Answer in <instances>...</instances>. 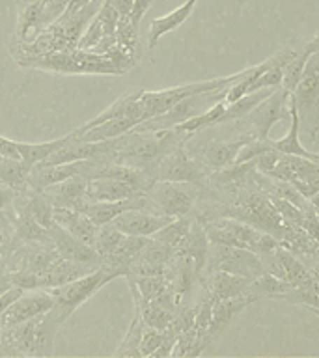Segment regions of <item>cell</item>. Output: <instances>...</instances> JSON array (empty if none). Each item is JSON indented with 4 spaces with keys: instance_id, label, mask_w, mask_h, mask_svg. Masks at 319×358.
Segmentation results:
<instances>
[{
    "instance_id": "6da1fadb",
    "label": "cell",
    "mask_w": 319,
    "mask_h": 358,
    "mask_svg": "<svg viewBox=\"0 0 319 358\" xmlns=\"http://www.w3.org/2000/svg\"><path fill=\"white\" fill-rule=\"evenodd\" d=\"M60 327L58 317L49 310L24 323L2 329L0 338L8 347V357H50L55 351V340Z\"/></svg>"
},
{
    "instance_id": "7a4b0ae2",
    "label": "cell",
    "mask_w": 319,
    "mask_h": 358,
    "mask_svg": "<svg viewBox=\"0 0 319 358\" xmlns=\"http://www.w3.org/2000/svg\"><path fill=\"white\" fill-rule=\"evenodd\" d=\"M21 66L36 67L52 73H66V75H122L116 64L111 62L105 55H95L84 49L62 50V52H49L38 56H21L17 58Z\"/></svg>"
},
{
    "instance_id": "3957f363",
    "label": "cell",
    "mask_w": 319,
    "mask_h": 358,
    "mask_svg": "<svg viewBox=\"0 0 319 358\" xmlns=\"http://www.w3.org/2000/svg\"><path fill=\"white\" fill-rule=\"evenodd\" d=\"M204 228H206L209 243L235 246V248H246V250L256 252L257 256L274 252L276 246H278L276 237L232 217L211 218V220H207L204 224Z\"/></svg>"
},
{
    "instance_id": "277c9868",
    "label": "cell",
    "mask_w": 319,
    "mask_h": 358,
    "mask_svg": "<svg viewBox=\"0 0 319 358\" xmlns=\"http://www.w3.org/2000/svg\"><path fill=\"white\" fill-rule=\"evenodd\" d=\"M114 278H118V274L111 267H106L105 263H101L99 267L80 278L50 287V295L55 296V306L50 308V312L64 324L77 308L83 306L90 296H94L101 287H105Z\"/></svg>"
},
{
    "instance_id": "5b68a950",
    "label": "cell",
    "mask_w": 319,
    "mask_h": 358,
    "mask_svg": "<svg viewBox=\"0 0 319 358\" xmlns=\"http://www.w3.org/2000/svg\"><path fill=\"white\" fill-rule=\"evenodd\" d=\"M148 209L166 217H185L194 211L200 198L198 183H179V181H155L146 192Z\"/></svg>"
},
{
    "instance_id": "8992f818",
    "label": "cell",
    "mask_w": 319,
    "mask_h": 358,
    "mask_svg": "<svg viewBox=\"0 0 319 358\" xmlns=\"http://www.w3.org/2000/svg\"><path fill=\"white\" fill-rule=\"evenodd\" d=\"M291 99L304 131L316 136L319 131V52H313L308 58L304 75L291 92Z\"/></svg>"
},
{
    "instance_id": "52a82bcc",
    "label": "cell",
    "mask_w": 319,
    "mask_h": 358,
    "mask_svg": "<svg viewBox=\"0 0 319 358\" xmlns=\"http://www.w3.org/2000/svg\"><path fill=\"white\" fill-rule=\"evenodd\" d=\"M146 172L150 173L153 181L200 183L201 179H206L209 176V166L206 162L192 159L185 151V145H179Z\"/></svg>"
},
{
    "instance_id": "ba28073f",
    "label": "cell",
    "mask_w": 319,
    "mask_h": 358,
    "mask_svg": "<svg viewBox=\"0 0 319 358\" xmlns=\"http://www.w3.org/2000/svg\"><path fill=\"white\" fill-rule=\"evenodd\" d=\"M209 254H207L206 265L211 271H226V273L239 274L245 278H257L263 274L262 257L256 252L246 250V248H235V246L218 245L211 243Z\"/></svg>"
},
{
    "instance_id": "9c48e42d",
    "label": "cell",
    "mask_w": 319,
    "mask_h": 358,
    "mask_svg": "<svg viewBox=\"0 0 319 358\" xmlns=\"http://www.w3.org/2000/svg\"><path fill=\"white\" fill-rule=\"evenodd\" d=\"M288 116H290V92L280 86L241 120L246 123V127L254 134V138L267 140L269 131L274 123Z\"/></svg>"
},
{
    "instance_id": "30bf717a",
    "label": "cell",
    "mask_w": 319,
    "mask_h": 358,
    "mask_svg": "<svg viewBox=\"0 0 319 358\" xmlns=\"http://www.w3.org/2000/svg\"><path fill=\"white\" fill-rule=\"evenodd\" d=\"M52 306H55V296L50 295L49 289H41V287L24 289L21 296L11 302L8 310L0 315V324H2V329H8L13 324L24 323L28 319L49 312Z\"/></svg>"
},
{
    "instance_id": "8fae6325",
    "label": "cell",
    "mask_w": 319,
    "mask_h": 358,
    "mask_svg": "<svg viewBox=\"0 0 319 358\" xmlns=\"http://www.w3.org/2000/svg\"><path fill=\"white\" fill-rule=\"evenodd\" d=\"M172 220V217L159 215L144 207H133L118 215L112 224L116 226L123 235H142V237H153L162 226H166Z\"/></svg>"
},
{
    "instance_id": "7c38bea8",
    "label": "cell",
    "mask_w": 319,
    "mask_h": 358,
    "mask_svg": "<svg viewBox=\"0 0 319 358\" xmlns=\"http://www.w3.org/2000/svg\"><path fill=\"white\" fill-rule=\"evenodd\" d=\"M173 248L161 241L150 239V243L129 263L127 274L133 276H159L164 274L168 262L172 259Z\"/></svg>"
},
{
    "instance_id": "4fadbf2b",
    "label": "cell",
    "mask_w": 319,
    "mask_h": 358,
    "mask_svg": "<svg viewBox=\"0 0 319 358\" xmlns=\"http://www.w3.org/2000/svg\"><path fill=\"white\" fill-rule=\"evenodd\" d=\"M86 189H88V179L84 176H73L66 181L43 189V194L55 207H67V209H77L84 213L90 201Z\"/></svg>"
},
{
    "instance_id": "5bb4252c",
    "label": "cell",
    "mask_w": 319,
    "mask_h": 358,
    "mask_svg": "<svg viewBox=\"0 0 319 358\" xmlns=\"http://www.w3.org/2000/svg\"><path fill=\"white\" fill-rule=\"evenodd\" d=\"M49 237L56 250H58V254H60V257H64V259L101 265V257L97 254V250L94 248V245H88V243L73 237L71 234H67L66 229L60 228L58 224L50 226Z\"/></svg>"
},
{
    "instance_id": "9a60e30c",
    "label": "cell",
    "mask_w": 319,
    "mask_h": 358,
    "mask_svg": "<svg viewBox=\"0 0 319 358\" xmlns=\"http://www.w3.org/2000/svg\"><path fill=\"white\" fill-rule=\"evenodd\" d=\"M254 140V134L248 131H243L235 138L229 140H211L201 148V159L209 168L222 170L226 166H232L239 155L241 148Z\"/></svg>"
},
{
    "instance_id": "2e32d148",
    "label": "cell",
    "mask_w": 319,
    "mask_h": 358,
    "mask_svg": "<svg viewBox=\"0 0 319 358\" xmlns=\"http://www.w3.org/2000/svg\"><path fill=\"white\" fill-rule=\"evenodd\" d=\"M84 161L64 162V164H32L28 173V189L43 190L73 176H83Z\"/></svg>"
},
{
    "instance_id": "e0dca14e",
    "label": "cell",
    "mask_w": 319,
    "mask_h": 358,
    "mask_svg": "<svg viewBox=\"0 0 319 358\" xmlns=\"http://www.w3.org/2000/svg\"><path fill=\"white\" fill-rule=\"evenodd\" d=\"M144 194V190H140L133 183L112 178L88 179V189H86V196L90 201L129 200V198H139Z\"/></svg>"
},
{
    "instance_id": "ac0fdd59",
    "label": "cell",
    "mask_w": 319,
    "mask_h": 358,
    "mask_svg": "<svg viewBox=\"0 0 319 358\" xmlns=\"http://www.w3.org/2000/svg\"><path fill=\"white\" fill-rule=\"evenodd\" d=\"M173 252L179 256L190 257L194 262L196 273H201V268L206 267L207 254H209V239H207L206 228H204L201 220L194 217V222L190 226L189 234L185 235L181 243L173 248Z\"/></svg>"
},
{
    "instance_id": "d6986e66",
    "label": "cell",
    "mask_w": 319,
    "mask_h": 358,
    "mask_svg": "<svg viewBox=\"0 0 319 358\" xmlns=\"http://www.w3.org/2000/svg\"><path fill=\"white\" fill-rule=\"evenodd\" d=\"M52 218H55V224L66 229L67 234H71L73 237H77L88 245L94 243L97 226L90 220L86 213L77 211V209H67V207H55Z\"/></svg>"
},
{
    "instance_id": "ffe728a7",
    "label": "cell",
    "mask_w": 319,
    "mask_h": 358,
    "mask_svg": "<svg viewBox=\"0 0 319 358\" xmlns=\"http://www.w3.org/2000/svg\"><path fill=\"white\" fill-rule=\"evenodd\" d=\"M256 301V295H243L234 296V299H220V301L213 302L211 321H209V329H207L209 338L213 340L215 336L220 334L243 308H246L248 304H252V302Z\"/></svg>"
},
{
    "instance_id": "44dd1931",
    "label": "cell",
    "mask_w": 319,
    "mask_h": 358,
    "mask_svg": "<svg viewBox=\"0 0 319 358\" xmlns=\"http://www.w3.org/2000/svg\"><path fill=\"white\" fill-rule=\"evenodd\" d=\"M250 278L239 274L226 273V271H213L211 278L207 282V291L215 301L220 299H234V296L250 295Z\"/></svg>"
},
{
    "instance_id": "7402d4cb",
    "label": "cell",
    "mask_w": 319,
    "mask_h": 358,
    "mask_svg": "<svg viewBox=\"0 0 319 358\" xmlns=\"http://www.w3.org/2000/svg\"><path fill=\"white\" fill-rule=\"evenodd\" d=\"M198 0H187L183 4L176 8L173 11H170L168 15L159 17V19H153L150 24V49H155V45L159 43V39L166 34L173 32L176 28H179L183 24L194 11V6Z\"/></svg>"
},
{
    "instance_id": "603a6c76",
    "label": "cell",
    "mask_w": 319,
    "mask_h": 358,
    "mask_svg": "<svg viewBox=\"0 0 319 358\" xmlns=\"http://www.w3.org/2000/svg\"><path fill=\"white\" fill-rule=\"evenodd\" d=\"M276 256H278L282 267H284L285 280L290 282L293 287H302V289H319V284L312 276L310 271H306L304 263L297 259L293 252H290L284 246H276Z\"/></svg>"
},
{
    "instance_id": "cb8c5ba5",
    "label": "cell",
    "mask_w": 319,
    "mask_h": 358,
    "mask_svg": "<svg viewBox=\"0 0 319 358\" xmlns=\"http://www.w3.org/2000/svg\"><path fill=\"white\" fill-rule=\"evenodd\" d=\"M32 164L22 159H8L0 157V183L10 185L17 190H28V173Z\"/></svg>"
},
{
    "instance_id": "d4e9b609",
    "label": "cell",
    "mask_w": 319,
    "mask_h": 358,
    "mask_svg": "<svg viewBox=\"0 0 319 358\" xmlns=\"http://www.w3.org/2000/svg\"><path fill=\"white\" fill-rule=\"evenodd\" d=\"M69 136H62V138L49 140V142H34V144H28V142H17L19 145V153H21V159L28 164H38V162H43L45 159H49L56 150H60L62 145L66 144Z\"/></svg>"
},
{
    "instance_id": "484cf974",
    "label": "cell",
    "mask_w": 319,
    "mask_h": 358,
    "mask_svg": "<svg viewBox=\"0 0 319 358\" xmlns=\"http://www.w3.org/2000/svg\"><path fill=\"white\" fill-rule=\"evenodd\" d=\"M293 285L284 278L273 276V274L263 273L257 278L252 280L250 284V295H256L257 299L262 296H274V299H282Z\"/></svg>"
},
{
    "instance_id": "4316f807",
    "label": "cell",
    "mask_w": 319,
    "mask_h": 358,
    "mask_svg": "<svg viewBox=\"0 0 319 358\" xmlns=\"http://www.w3.org/2000/svg\"><path fill=\"white\" fill-rule=\"evenodd\" d=\"M146 329V323L140 317V313L134 312V317L129 324L127 332L120 341V347L114 351V357H142L140 355V340H142V332Z\"/></svg>"
},
{
    "instance_id": "83f0119b",
    "label": "cell",
    "mask_w": 319,
    "mask_h": 358,
    "mask_svg": "<svg viewBox=\"0 0 319 358\" xmlns=\"http://www.w3.org/2000/svg\"><path fill=\"white\" fill-rule=\"evenodd\" d=\"M192 222H194V218L190 217V215L172 218L166 226H162L157 234H153V239L161 241V243H164V245L176 248V246L181 243V239H183L185 235L189 234Z\"/></svg>"
},
{
    "instance_id": "f1b7e54d",
    "label": "cell",
    "mask_w": 319,
    "mask_h": 358,
    "mask_svg": "<svg viewBox=\"0 0 319 358\" xmlns=\"http://www.w3.org/2000/svg\"><path fill=\"white\" fill-rule=\"evenodd\" d=\"M123 237H125V235H123L112 222L97 226V231H95L94 243H92V245H94V248L97 250V254H99L101 262L116 250Z\"/></svg>"
},
{
    "instance_id": "f546056e",
    "label": "cell",
    "mask_w": 319,
    "mask_h": 358,
    "mask_svg": "<svg viewBox=\"0 0 319 358\" xmlns=\"http://www.w3.org/2000/svg\"><path fill=\"white\" fill-rule=\"evenodd\" d=\"M308 58H310V55L302 49L301 52H297L295 56H291L290 60L285 62L284 66H282V73H284L282 88L288 90V92H293L297 88V84L301 83L302 75H304V67H306Z\"/></svg>"
},
{
    "instance_id": "4dcf8cb0",
    "label": "cell",
    "mask_w": 319,
    "mask_h": 358,
    "mask_svg": "<svg viewBox=\"0 0 319 358\" xmlns=\"http://www.w3.org/2000/svg\"><path fill=\"white\" fill-rule=\"evenodd\" d=\"M22 190H17L10 185L0 183V226L4 228V231L13 239V228H11V222H13V213H15V201L17 196Z\"/></svg>"
},
{
    "instance_id": "1f68e13d",
    "label": "cell",
    "mask_w": 319,
    "mask_h": 358,
    "mask_svg": "<svg viewBox=\"0 0 319 358\" xmlns=\"http://www.w3.org/2000/svg\"><path fill=\"white\" fill-rule=\"evenodd\" d=\"M151 4H153V0H134L133 6H131V11H129V19H131L134 27H139L140 21L144 19L148 10L151 8Z\"/></svg>"
},
{
    "instance_id": "d6a6232c",
    "label": "cell",
    "mask_w": 319,
    "mask_h": 358,
    "mask_svg": "<svg viewBox=\"0 0 319 358\" xmlns=\"http://www.w3.org/2000/svg\"><path fill=\"white\" fill-rule=\"evenodd\" d=\"M0 157H8V159H21L19 153V145L15 140L6 138L0 134Z\"/></svg>"
},
{
    "instance_id": "836d02e7",
    "label": "cell",
    "mask_w": 319,
    "mask_h": 358,
    "mask_svg": "<svg viewBox=\"0 0 319 358\" xmlns=\"http://www.w3.org/2000/svg\"><path fill=\"white\" fill-rule=\"evenodd\" d=\"M22 291L24 289H21V287H15V285H13V287H10V289L6 291V293H2V295H0V315H2L6 310H8V306H10L11 302L17 301V299L21 296Z\"/></svg>"
},
{
    "instance_id": "e575fe53",
    "label": "cell",
    "mask_w": 319,
    "mask_h": 358,
    "mask_svg": "<svg viewBox=\"0 0 319 358\" xmlns=\"http://www.w3.org/2000/svg\"><path fill=\"white\" fill-rule=\"evenodd\" d=\"M105 2L114 6L120 15H129V11H131V6H133L134 0H105Z\"/></svg>"
},
{
    "instance_id": "d590c367",
    "label": "cell",
    "mask_w": 319,
    "mask_h": 358,
    "mask_svg": "<svg viewBox=\"0 0 319 358\" xmlns=\"http://www.w3.org/2000/svg\"><path fill=\"white\" fill-rule=\"evenodd\" d=\"M304 50H306L308 55H313V52H318V50H319V32L316 34V36L310 39V41H306V43H304Z\"/></svg>"
},
{
    "instance_id": "8d00e7d4",
    "label": "cell",
    "mask_w": 319,
    "mask_h": 358,
    "mask_svg": "<svg viewBox=\"0 0 319 358\" xmlns=\"http://www.w3.org/2000/svg\"><path fill=\"white\" fill-rule=\"evenodd\" d=\"M313 209H316V215H318V218H319V206H316Z\"/></svg>"
},
{
    "instance_id": "74e56055",
    "label": "cell",
    "mask_w": 319,
    "mask_h": 358,
    "mask_svg": "<svg viewBox=\"0 0 319 358\" xmlns=\"http://www.w3.org/2000/svg\"><path fill=\"white\" fill-rule=\"evenodd\" d=\"M0 334H2V324H0Z\"/></svg>"
}]
</instances>
